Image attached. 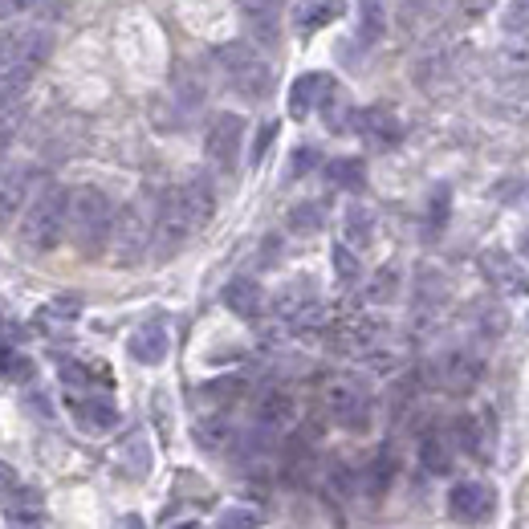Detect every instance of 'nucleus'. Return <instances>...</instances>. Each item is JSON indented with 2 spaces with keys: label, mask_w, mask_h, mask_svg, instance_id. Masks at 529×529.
Masks as SVG:
<instances>
[{
  "label": "nucleus",
  "mask_w": 529,
  "mask_h": 529,
  "mask_svg": "<svg viewBox=\"0 0 529 529\" xmlns=\"http://www.w3.org/2000/svg\"><path fill=\"white\" fill-rule=\"evenodd\" d=\"M521 245H529V232H525V237H521Z\"/></svg>",
  "instance_id": "obj_44"
},
{
  "label": "nucleus",
  "mask_w": 529,
  "mask_h": 529,
  "mask_svg": "<svg viewBox=\"0 0 529 529\" xmlns=\"http://www.w3.org/2000/svg\"><path fill=\"white\" fill-rule=\"evenodd\" d=\"M395 277H399V273L387 265V269L375 277V285H371V293H367V298H371V302H391L395 293H399V281H395Z\"/></svg>",
  "instance_id": "obj_36"
},
{
  "label": "nucleus",
  "mask_w": 529,
  "mask_h": 529,
  "mask_svg": "<svg viewBox=\"0 0 529 529\" xmlns=\"http://www.w3.org/2000/svg\"><path fill=\"white\" fill-rule=\"evenodd\" d=\"M452 432H428L424 440H420V464L428 468V473H436V477H444V473H452Z\"/></svg>",
  "instance_id": "obj_24"
},
{
  "label": "nucleus",
  "mask_w": 529,
  "mask_h": 529,
  "mask_svg": "<svg viewBox=\"0 0 529 529\" xmlns=\"http://www.w3.org/2000/svg\"><path fill=\"white\" fill-rule=\"evenodd\" d=\"M13 485H21V473H17L13 464H5V460H0V497H5Z\"/></svg>",
  "instance_id": "obj_42"
},
{
  "label": "nucleus",
  "mask_w": 529,
  "mask_h": 529,
  "mask_svg": "<svg viewBox=\"0 0 529 529\" xmlns=\"http://www.w3.org/2000/svg\"><path fill=\"white\" fill-rule=\"evenodd\" d=\"M322 403L330 411V420L346 432H363L371 424V395L359 379H330Z\"/></svg>",
  "instance_id": "obj_7"
},
{
  "label": "nucleus",
  "mask_w": 529,
  "mask_h": 529,
  "mask_svg": "<svg viewBox=\"0 0 529 529\" xmlns=\"http://www.w3.org/2000/svg\"><path fill=\"white\" fill-rule=\"evenodd\" d=\"M314 302H318V298H314V289L306 285V277H298V281H289V285L277 293L273 310H277V318H285V322L298 326V322H302V314H306Z\"/></svg>",
  "instance_id": "obj_22"
},
{
  "label": "nucleus",
  "mask_w": 529,
  "mask_h": 529,
  "mask_svg": "<svg viewBox=\"0 0 529 529\" xmlns=\"http://www.w3.org/2000/svg\"><path fill=\"white\" fill-rule=\"evenodd\" d=\"M452 440L468 452V456H481L485 452V432H481V420L477 416H460L452 424Z\"/></svg>",
  "instance_id": "obj_29"
},
{
  "label": "nucleus",
  "mask_w": 529,
  "mask_h": 529,
  "mask_svg": "<svg viewBox=\"0 0 529 529\" xmlns=\"http://www.w3.org/2000/svg\"><path fill=\"white\" fill-rule=\"evenodd\" d=\"M330 90H334L330 74H302L298 82L289 86V114H293V119H310Z\"/></svg>",
  "instance_id": "obj_16"
},
{
  "label": "nucleus",
  "mask_w": 529,
  "mask_h": 529,
  "mask_svg": "<svg viewBox=\"0 0 529 529\" xmlns=\"http://www.w3.org/2000/svg\"><path fill=\"white\" fill-rule=\"evenodd\" d=\"M318 167V151L314 147H298L289 159V180H302V175H310Z\"/></svg>",
  "instance_id": "obj_37"
},
{
  "label": "nucleus",
  "mask_w": 529,
  "mask_h": 529,
  "mask_svg": "<svg viewBox=\"0 0 529 529\" xmlns=\"http://www.w3.org/2000/svg\"><path fill=\"white\" fill-rule=\"evenodd\" d=\"M119 464L127 468V473H131L135 481H143V477L151 473L155 456H151V440H147V432H143V428L127 432V440L119 444Z\"/></svg>",
  "instance_id": "obj_21"
},
{
  "label": "nucleus",
  "mask_w": 529,
  "mask_h": 529,
  "mask_svg": "<svg viewBox=\"0 0 529 529\" xmlns=\"http://www.w3.org/2000/svg\"><path fill=\"white\" fill-rule=\"evenodd\" d=\"M220 525H228V529H249V525H261V513L257 509H249V505H232L224 517H220Z\"/></svg>",
  "instance_id": "obj_38"
},
{
  "label": "nucleus",
  "mask_w": 529,
  "mask_h": 529,
  "mask_svg": "<svg viewBox=\"0 0 529 529\" xmlns=\"http://www.w3.org/2000/svg\"><path fill=\"white\" fill-rule=\"evenodd\" d=\"M21 102H17V94H0V151H5V143L17 135V127H21Z\"/></svg>",
  "instance_id": "obj_32"
},
{
  "label": "nucleus",
  "mask_w": 529,
  "mask_h": 529,
  "mask_svg": "<svg viewBox=\"0 0 529 529\" xmlns=\"http://www.w3.org/2000/svg\"><path fill=\"white\" fill-rule=\"evenodd\" d=\"M155 220H159V204L151 196H135L131 204L119 208V216H114V232H110L114 265H139L155 249Z\"/></svg>",
  "instance_id": "obj_4"
},
{
  "label": "nucleus",
  "mask_w": 529,
  "mask_h": 529,
  "mask_svg": "<svg viewBox=\"0 0 529 529\" xmlns=\"http://www.w3.org/2000/svg\"><path fill=\"white\" fill-rule=\"evenodd\" d=\"M74 420L86 428V432H110L114 424H119V403H114L110 395H82L74 399Z\"/></svg>",
  "instance_id": "obj_17"
},
{
  "label": "nucleus",
  "mask_w": 529,
  "mask_h": 529,
  "mask_svg": "<svg viewBox=\"0 0 529 529\" xmlns=\"http://www.w3.org/2000/svg\"><path fill=\"white\" fill-rule=\"evenodd\" d=\"M428 5V0H407V9H424Z\"/></svg>",
  "instance_id": "obj_43"
},
{
  "label": "nucleus",
  "mask_w": 529,
  "mask_h": 529,
  "mask_svg": "<svg viewBox=\"0 0 529 529\" xmlns=\"http://www.w3.org/2000/svg\"><path fill=\"white\" fill-rule=\"evenodd\" d=\"M359 33H363V41L371 45V41H379L383 37V0H359Z\"/></svg>",
  "instance_id": "obj_33"
},
{
  "label": "nucleus",
  "mask_w": 529,
  "mask_h": 529,
  "mask_svg": "<svg viewBox=\"0 0 529 529\" xmlns=\"http://www.w3.org/2000/svg\"><path fill=\"white\" fill-rule=\"evenodd\" d=\"M237 9L249 25V37L261 49H273L281 37V0H237Z\"/></svg>",
  "instance_id": "obj_13"
},
{
  "label": "nucleus",
  "mask_w": 529,
  "mask_h": 529,
  "mask_svg": "<svg viewBox=\"0 0 529 529\" xmlns=\"http://www.w3.org/2000/svg\"><path fill=\"white\" fill-rule=\"evenodd\" d=\"M497 509V493L489 481H477V477H468V481H456L448 489V513L464 525H481L489 521Z\"/></svg>",
  "instance_id": "obj_10"
},
{
  "label": "nucleus",
  "mask_w": 529,
  "mask_h": 529,
  "mask_svg": "<svg viewBox=\"0 0 529 529\" xmlns=\"http://www.w3.org/2000/svg\"><path fill=\"white\" fill-rule=\"evenodd\" d=\"M33 180H37V167H29V163L0 167V228H9L13 216H21L29 208Z\"/></svg>",
  "instance_id": "obj_11"
},
{
  "label": "nucleus",
  "mask_w": 529,
  "mask_h": 529,
  "mask_svg": "<svg viewBox=\"0 0 529 529\" xmlns=\"http://www.w3.org/2000/svg\"><path fill=\"white\" fill-rule=\"evenodd\" d=\"M318 114L326 119V131H330V135H346L350 127H355V123H350V119H355V106H350V102L338 94V86H334V90L322 98Z\"/></svg>",
  "instance_id": "obj_25"
},
{
  "label": "nucleus",
  "mask_w": 529,
  "mask_h": 529,
  "mask_svg": "<svg viewBox=\"0 0 529 529\" xmlns=\"http://www.w3.org/2000/svg\"><path fill=\"white\" fill-rule=\"evenodd\" d=\"M424 375L432 379V387L464 395V391H473L485 379V359H477L468 346H448V350H440V355L424 367Z\"/></svg>",
  "instance_id": "obj_6"
},
{
  "label": "nucleus",
  "mask_w": 529,
  "mask_h": 529,
  "mask_svg": "<svg viewBox=\"0 0 529 529\" xmlns=\"http://www.w3.org/2000/svg\"><path fill=\"white\" fill-rule=\"evenodd\" d=\"M277 135V123H265L261 127V135H257V143H253V163H261L265 159V151H269V139Z\"/></svg>",
  "instance_id": "obj_41"
},
{
  "label": "nucleus",
  "mask_w": 529,
  "mask_h": 529,
  "mask_svg": "<svg viewBox=\"0 0 529 529\" xmlns=\"http://www.w3.org/2000/svg\"><path fill=\"white\" fill-rule=\"evenodd\" d=\"M0 334H5V322H0Z\"/></svg>",
  "instance_id": "obj_45"
},
{
  "label": "nucleus",
  "mask_w": 529,
  "mask_h": 529,
  "mask_svg": "<svg viewBox=\"0 0 529 529\" xmlns=\"http://www.w3.org/2000/svg\"><path fill=\"white\" fill-rule=\"evenodd\" d=\"M342 241L350 245V249H371V241H375V212H367L363 204H350L346 212H342Z\"/></svg>",
  "instance_id": "obj_23"
},
{
  "label": "nucleus",
  "mask_w": 529,
  "mask_h": 529,
  "mask_svg": "<svg viewBox=\"0 0 529 529\" xmlns=\"http://www.w3.org/2000/svg\"><path fill=\"white\" fill-rule=\"evenodd\" d=\"M196 224H192V216L184 212V204H180V196H175V188L159 200V220H155V249H159V261H167V257H175L180 253L192 237H196Z\"/></svg>",
  "instance_id": "obj_8"
},
{
  "label": "nucleus",
  "mask_w": 529,
  "mask_h": 529,
  "mask_svg": "<svg viewBox=\"0 0 529 529\" xmlns=\"http://www.w3.org/2000/svg\"><path fill=\"white\" fill-rule=\"evenodd\" d=\"M66 224H70V192L57 188V184H49V188H41V192L29 200V208L21 212L17 241H21V249H25L29 257H45V253H53L57 245H62Z\"/></svg>",
  "instance_id": "obj_1"
},
{
  "label": "nucleus",
  "mask_w": 529,
  "mask_h": 529,
  "mask_svg": "<svg viewBox=\"0 0 529 529\" xmlns=\"http://www.w3.org/2000/svg\"><path fill=\"white\" fill-rule=\"evenodd\" d=\"M485 277L493 281V285H501V289H509V293H529V269L517 261V257H509L505 249H493V253H485Z\"/></svg>",
  "instance_id": "obj_18"
},
{
  "label": "nucleus",
  "mask_w": 529,
  "mask_h": 529,
  "mask_svg": "<svg viewBox=\"0 0 529 529\" xmlns=\"http://www.w3.org/2000/svg\"><path fill=\"white\" fill-rule=\"evenodd\" d=\"M330 261H334V273H338V281H342L346 289H350V285H355V281L363 277V265H359V249H350L346 241H342V245L334 249V257H330Z\"/></svg>",
  "instance_id": "obj_31"
},
{
  "label": "nucleus",
  "mask_w": 529,
  "mask_h": 529,
  "mask_svg": "<svg viewBox=\"0 0 529 529\" xmlns=\"http://www.w3.org/2000/svg\"><path fill=\"white\" fill-rule=\"evenodd\" d=\"M175 196H180V204H184V212L192 216L196 228H204V224L212 220V212H216V192H212V184L204 180V175H192V180H184L180 188H175Z\"/></svg>",
  "instance_id": "obj_19"
},
{
  "label": "nucleus",
  "mask_w": 529,
  "mask_h": 529,
  "mask_svg": "<svg viewBox=\"0 0 529 529\" xmlns=\"http://www.w3.org/2000/svg\"><path fill=\"white\" fill-rule=\"evenodd\" d=\"M216 62L228 78V86L237 90L241 98L249 102H265L273 94V66H269V57L257 49V41H228L216 49Z\"/></svg>",
  "instance_id": "obj_5"
},
{
  "label": "nucleus",
  "mask_w": 529,
  "mask_h": 529,
  "mask_svg": "<svg viewBox=\"0 0 529 529\" xmlns=\"http://www.w3.org/2000/svg\"><path fill=\"white\" fill-rule=\"evenodd\" d=\"M114 200L98 188V184H82L70 192V224H66V237L74 241V249L82 257H98L110 245V232H114Z\"/></svg>",
  "instance_id": "obj_2"
},
{
  "label": "nucleus",
  "mask_w": 529,
  "mask_h": 529,
  "mask_svg": "<svg viewBox=\"0 0 529 529\" xmlns=\"http://www.w3.org/2000/svg\"><path fill=\"white\" fill-rule=\"evenodd\" d=\"M363 139L375 147V151H395L403 143V123L395 119L391 110H367L363 123H359Z\"/></svg>",
  "instance_id": "obj_20"
},
{
  "label": "nucleus",
  "mask_w": 529,
  "mask_h": 529,
  "mask_svg": "<svg viewBox=\"0 0 529 529\" xmlns=\"http://www.w3.org/2000/svg\"><path fill=\"white\" fill-rule=\"evenodd\" d=\"M326 175H330V184L342 188V192H363V184H367V167L359 159H334L326 167Z\"/></svg>",
  "instance_id": "obj_27"
},
{
  "label": "nucleus",
  "mask_w": 529,
  "mask_h": 529,
  "mask_svg": "<svg viewBox=\"0 0 529 529\" xmlns=\"http://www.w3.org/2000/svg\"><path fill=\"white\" fill-rule=\"evenodd\" d=\"M293 420H298V403H293V395L289 391H265L261 399H257V411H253V428H257V436H265V440H277V436H285L289 428H293Z\"/></svg>",
  "instance_id": "obj_12"
},
{
  "label": "nucleus",
  "mask_w": 529,
  "mask_h": 529,
  "mask_svg": "<svg viewBox=\"0 0 529 529\" xmlns=\"http://www.w3.org/2000/svg\"><path fill=\"white\" fill-rule=\"evenodd\" d=\"M204 151H208V159L220 171L237 167V159L245 151V119H241V114H232V110L216 114L212 127H208V139H204Z\"/></svg>",
  "instance_id": "obj_9"
},
{
  "label": "nucleus",
  "mask_w": 529,
  "mask_h": 529,
  "mask_svg": "<svg viewBox=\"0 0 529 529\" xmlns=\"http://www.w3.org/2000/svg\"><path fill=\"white\" fill-rule=\"evenodd\" d=\"M525 326H529V322H525Z\"/></svg>",
  "instance_id": "obj_46"
},
{
  "label": "nucleus",
  "mask_w": 529,
  "mask_h": 529,
  "mask_svg": "<svg viewBox=\"0 0 529 529\" xmlns=\"http://www.w3.org/2000/svg\"><path fill=\"white\" fill-rule=\"evenodd\" d=\"M289 228L293 232H306V237H310V232H318L322 228V204H314V200L298 204V208L289 212Z\"/></svg>",
  "instance_id": "obj_34"
},
{
  "label": "nucleus",
  "mask_w": 529,
  "mask_h": 529,
  "mask_svg": "<svg viewBox=\"0 0 529 529\" xmlns=\"http://www.w3.org/2000/svg\"><path fill=\"white\" fill-rule=\"evenodd\" d=\"M444 298H448V289H444L440 273L436 269H424L420 281H416V302H420V310H436V306H444Z\"/></svg>",
  "instance_id": "obj_30"
},
{
  "label": "nucleus",
  "mask_w": 529,
  "mask_h": 529,
  "mask_svg": "<svg viewBox=\"0 0 529 529\" xmlns=\"http://www.w3.org/2000/svg\"><path fill=\"white\" fill-rule=\"evenodd\" d=\"M334 17H338L334 0H302L298 13H293V21H298V33H314V29L330 25Z\"/></svg>",
  "instance_id": "obj_26"
},
{
  "label": "nucleus",
  "mask_w": 529,
  "mask_h": 529,
  "mask_svg": "<svg viewBox=\"0 0 529 529\" xmlns=\"http://www.w3.org/2000/svg\"><path fill=\"white\" fill-rule=\"evenodd\" d=\"M45 0H0V21H9V17H21V13H33L41 9Z\"/></svg>",
  "instance_id": "obj_40"
},
{
  "label": "nucleus",
  "mask_w": 529,
  "mask_h": 529,
  "mask_svg": "<svg viewBox=\"0 0 529 529\" xmlns=\"http://www.w3.org/2000/svg\"><path fill=\"white\" fill-rule=\"evenodd\" d=\"M49 49H53V37L37 25L0 29V94H21L45 66Z\"/></svg>",
  "instance_id": "obj_3"
},
{
  "label": "nucleus",
  "mask_w": 529,
  "mask_h": 529,
  "mask_svg": "<svg viewBox=\"0 0 529 529\" xmlns=\"http://www.w3.org/2000/svg\"><path fill=\"white\" fill-rule=\"evenodd\" d=\"M196 440H200L204 452H224V448L232 444V424H228L224 416H208V420H200Z\"/></svg>",
  "instance_id": "obj_28"
},
{
  "label": "nucleus",
  "mask_w": 529,
  "mask_h": 529,
  "mask_svg": "<svg viewBox=\"0 0 529 529\" xmlns=\"http://www.w3.org/2000/svg\"><path fill=\"white\" fill-rule=\"evenodd\" d=\"M505 33L509 37H529V0H509V9H505Z\"/></svg>",
  "instance_id": "obj_35"
},
{
  "label": "nucleus",
  "mask_w": 529,
  "mask_h": 529,
  "mask_svg": "<svg viewBox=\"0 0 529 529\" xmlns=\"http://www.w3.org/2000/svg\"><path fill=\"white\" fill-rule=\"evenodd\" d=\"M224 306H228V314H237V318H245V322H257L261 314H265V289H261V281H253V277H232L228 285H224Z\"/></svg>",
  "instance_id": "obj_15"
},
{
  "label": "nucleus",
  "mask_w": 529,
  "mask_h": 529,
  "mask_svg": "<svg viewBox=\"0 0 529 529\" xmlns=\"http://www.w3.org/2000/svg\"><path fill=\"white\" fill-rule=\"evenodd\" d=\"M127 350L131 359L143 363V367H159L171 350V334H167V322L163 318H147L131 338H127Z\"/></svg>",
  "instance_id": "obj_14"
},
{
  "label": "nucleus",
  "mask_w": 529,
  "mask_h": 529,
  "mask_svg": "<svg viewBox=\"0 0 529 529\" xmlns=\"http://www.w3.org/2000/svg\"><path fill=\"white\" fill-rule=\"evenodd\" d=\"M473 322L477 326H485V334H501V326H505V318H501V310L493 306V302H481V306H473Z\"/></svg>",
  "instance_id": "obj_39"
}]
</instances>
